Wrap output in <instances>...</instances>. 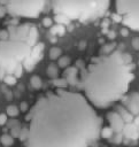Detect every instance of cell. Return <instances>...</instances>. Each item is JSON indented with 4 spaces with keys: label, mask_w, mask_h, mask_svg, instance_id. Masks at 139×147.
Returning a JSON list of instances; mask_svg holds the SVG:
<instances>
[{
    "label": "cell",
    "mask_w": 139,
    "mask_h": 147,
    "mask_svg": "<svg viewBox=\"0 0 139 147\" xmlns=\"http://www.w3.org/2000/svg\"><path fill=\"white\" fill-rule=\"evenodd\" d=\"M7 121H8V116H7V114L1 113V114H0V126H3V125L7 123Z\"/></svg>",
    "instance_id": "d4e9b609"
},
{
    "label": "cell",
    "mask_w": 139,
    "mask_h": 147,
    "mask_svg": "<svg viewBox=\"0 0 139 147\" xmlns=\"http://www.w3.org/2000/svg\"><path fill=\"white\" fill-rule=\"evenodd\" d=\"M115 47H116V44L115 42H110V44H107L105 46H102L101 48V55H107V54H110L115 51Z\"/></svg>",
    "instance_id": "ac0fdd59"
},
{
    "label": "cell",
    "mask_w": 139,
    "mask_h": 147,
    "mask_svg": "<svg viewBox=\"0 0 139 147\" xmlns=\"http://www.w3.org/2000/svg\"><path fill=\"white\" fill-rule=\"evenodd\" d=\"M0 144H2L3 146H7V147L8 146H11L14 144V137L10 136V134H7V133L2 134L0 137Z\"/></svg>",
    "instance_id": "9a60e30c"
},
{
    "label": "cell",
    "mask_w": 139,
    "mask_h": 147,
    "mask_svg": "<svg viewBox=\"0 0 139 147\" xmlns=\"http://www.w3.org/2000/svg\"><path fill=\"white\" fill-rule=\"evenodd\" d=\"M30 85H31V87L33 90H40L41 86H43V80H41V78L39 76L33 75L30 78Z\"/></svg>",
    "instance_id": "30bf717a"
},
{
    "label": "cell",
    "mask_w": 139,
    "mask_h": 147,
    "mask_svg": "<svg viewBox=\"0 0 139 147\" xmlns=\"http://www.w3.org/2000/svg\"><path fill=\"white\" fill-rule=\"evenodd\" d=\"M121 36H122V37H128V36H129V29H128L126 26L121 29Z\"/></svg>",
    "instance_id": "83f0119b"
},
{
    "label": "cell",
    "mask_w": 139,
    "mask_h": 147,
    "mask_svg": "<svg viewBox=\"0 0 139 147\" xmlns=\"http://www.w3.org/2000/svg\"><path fill=\"white\" fill-rule=\"evenodd\" d=\"M128 110L132 115H139V93L133 92L126 100Z\"/></svg>",
    "instance_id": "9c48e42d"
},
{
    "label": "cell",
    "mask_w": 139,
    "mask_h": 147,
    "mask_svg": "<svg viewBox=\"0 0 139 147\" xmlns=\"http://www.w3.org/2000/svg\"><path fill=\"white\" fill-rule=\"evenodd\" d=\"M51 33L53 36H63L65 33V28L62 24H55L51 28Z\"/></svg>",
    "instance_id": "7c38bea8"
},
{
    "label": "cell",
    "mask_w": 139,
    "mask_h": 147,
    "mask_svg": "<svg viewBox=\"0 0 139 147\" xmlns=\"http://www.w3.org/2000/svg\"><path fill=\"white\" fill-rule=\"evenodd\" d=\"M6 9H5V7L2 6V5H0V17H3L5 15H6Z\"/></svg>",
    "instance_id": "f1b7e54d"
},
{
    "label": "cell",
    "mask_w": 139,
    "mask_h": 147,
    "mask_svg": "<svg viewBox=\"0 0 139 147\" xmlns=\"http://www.w3.org/2000/svg\"><path fill=\"white\" fill-rule=\"evenodd\" d=\"M46 74H47V76H48L49 78L55 79V78H57V76H59V68H57L55 64H49V65L47 67Z\"/></svg>",
    "instance_id": "4fadbf2b"
},
{
    "label": "cell",
    "mask_w": 139,
    "mask_h": 147,
    "mask_svg": "<svg viewBox=\"0 0 139 147\" xmlns=\"http://www.w3.org/2000/svg\"><path fill=\"white\" fill-rule=\"evenodd\" d=\"M70 62H71V60L69 56H61L57 60V67L62 68V69H67L70 65Z\"/></svg>",
    "instance_id": "2e32d148"
},
{
    "label": "cell",
    "mask_w": 139,
    "mask_h": 147,
    "mask_svg": "<svg viewBox=\"0 0 139 147\" xmlns=\"http://www.w3.org/2000/svg\"><path fill=\"white\" fill-rule=\"evenodd\" d=\"M37 44L38 29L31 23L0 30V79L7 75L21 77Z\"/></svg>",
    "instance_id": "3957f363"
},
{
    "label": "cell",
    "mask_w": 139,
    "mask_h": 147,
    "mask_svg": "<svg viewBox=\"0 0 139 147\" xmlns=\"http://www.w3.org/2000/svg\"><path fill=\"white\" fill-rule=\"evenodd\" d=\"M116 37V33L114 32V31H110V32H108V38L109 39H114Z\"/></svg>",
    "instance_id": "f546056e"
},
{
    "label": "cell",
    "mask_w": 139,
    "mask_h": 147,
    "mask_svg": "<svg viewBox=\"0 0 139 147\" xmlns=\"http://www.w3.org/2000/svg\"><path fill=\"white\" fill-rule=\"evenodd\" d=\"M63 78L67 80L68 85H78V68L68 67L63 72Z\"/></svg>",
    "instance_id": "ba28073f"
},
{
    "label": "cell",
    "mask_w": 139,
    "mask_h": 147,
    "mask_svg": "<svg viewBox=\"0 0 139 147\" xmlns=\"http://www.w3.org/2000/svg\"><path fill=\"white\" fill-rule=\"evenodd\" d=\"M78 47H79V49H84V48H85V41H82Z\"/></svg>",
    "instance_id": "4dcf8cb0"
},
{
    "label": "cell",
    "mask_w": 139,
    "mask_h": 147,
    "mask_svg": "<svg viewBox=\"0 0 139 147\" xmlns=\"http://www.w3.org/2000/svg\"><path fill=\"white\" fill-rule=\"evenodd\" d=\"M118 114L121 115V117L123 118V121H124V122H128V123H130V122H132V119H133V117H132V114H131L130 111L125 110L123 107H118Z\"/></svg>",
    "instance_id": "5bb4252c"
},
{
    "label": "cell",
    "mask_w": 139,
    "mask_h": 147,
    "mask_svg": "<svg viewBox=\"0 0 139 147\" xmlns=\"http://www.w3.org/2000/svg\"><path fill=\"white\" fill-rule=\"evenodd\" d=\"M133 78L131 63L124 60L123 53L114 51L93 57L82 70L78 86L94 108L105 109L124 96Z\"/></svg>",
    "instance_id": "7a4b0ae2"
},
{
    "label": "cell",
    "mask_w": 139,
    "mask_h": 147,
    "mask_svg": "<svg viewBox=\"0 0 139 147\" xmlns=\"http://www.w3.org/2000/svg\"><path fill=\"white\" fill-rule=\"evenodd\" d=\"M2 80H3V82L7 84V85L13 86V85H15V84H16L17 78H16L14 75H7V76H5V77L2 78Z\"/></svg>",
    "instance_id": "44dd1931"
},
{
    "label": "cell",
    "mask_w": 139,
    "mask_h": 147,
    "mask_svg": "<svg viewBox=\"0 0 139 147\" xmlns=\"http://www.w3.org/2000/svg\"><path fill=\"white\" fill-rule=\"evenodd\" d=\"M30 109H29V105H28V102H25V101H23V102H21V105H20V111H22V113H26V111H29Z\"/></svg>",
    "instance_id": "cb8c5ba5"
},
{
    "label": "cell",
    "mask_w": 139,
    "mask_h": 147,
    "mask_svg": "<svg viewBox=\"0 0 139 147\" xmlns=\"http://www.w3.org/2000/svg\"><path fill=\"white\" fill-rule=\"evenodd\" d=\"M21 130L22 129H20V126H15V127H11V136L13 137H20V133H21Z\"/></svg>",
    "instance_id": "4316f807"
},
{
    "label": "cell",
    "mask_w": 139,
    "mask_h": 147,
    "mask_svg": "<svg viewBox=\"0 0 139 147\" xmlns=\"http://www.w3.org/2000/svg\"><path fill=\"white\" fill-rule=\"evenodd\" d=\"M107 118H108V122H109V124H110V127L113 129L114 132L119 133V132L123 131V129H124L125 125H124L123 118L121 117V115H119L118 113H116V111H110V113H108Z\"/></svg>",
    "instance_id": "52a82bcc"
},
{
    "label": "cell",
    "mask_w": 139,
    "mask_h": 147,
    "mask_svg": "<svg viewBox=\"0 0 139 147\" xmlns=\"http://www.w3.org/2000/svg\"><path fill=\"white\" fill-rule=\"evenodd\" d=\"M115 8L128 29L139 31V0H115Z\"/></svg>",
    "instance_id": "8992f818"
},
{
    "label": "cell",
    "mask_w": 139,
    "mask_h": 147,
    "mask_svg": "<svg viewBox=\"0 0 139 147\" xmlns=\"http://www.w3.org/2000/svg\"><path fill=\"white\" fill-rule=\"evenodd\" d=\"M26 121V147H91L103 123L83 94L65 88L41 95Z\"/></svg>",
    "instance_id": "6da1fadb"
},
{
    "label": "cell",
    "mask_w": 139,
    "mask_h": 147,
    "mask_svg": "<svg viewBox=\"0 0 139 147\" xmlns=\"http://www.w3.org/2000/svg\"><path fill=\"white\" fill-rule=\"evenodd\" d=\"M113 133H114V131H113V129H111L110 126H105V127L101 129L100 137H102V138H105V139H109V138H111Z\"/></svg>",
    "instance_id": "d6986e66"
},
{
    "label": "cell",
    "mask_w": 139,
    "mask_h": 147,
    "mask_svg": "<svg viewBox=\"0 0 139 147\" xmlns=\"http://www.w3.org/2000/svg\"><path fill=\"white\" fill-rule=\"evenodd\" d=\"M134 124L136 125H139V115H137V117L134 118Z\"/></svg>",
    "instance_id": "1f68e13d"
},
{
    "label": "cell",
    "mask_w": 139,
    "mask_h": 147,
    "mask_svg": "<svg viewBox=\"0 0 139 147\" xmlns=\"http://www.w3.org/2000/svg\"><path fill=\"white\" fill-rule=\"evenodd\" d=\"M62 56V49L59 48V47H52L48 52V57L51 60H59L60 57Z\"/></svg>",
    "instance_id": "8fae6325"
},
{
    "label": "cell",
    "mask_w": 139,
    "mask_h": 147,
    "mask_svg": "<svg viewBox=\"0 0 139 147\" xmlns=\"http://www.w3.org/2000/svg\"><path fill=\"white\" fill-rule=\"evenodd\" d=\"M131 45L136 51H139V37H134L131 40Z\"/></svg>",
    "instance_id": "484cf974"
},
{
    "label": "cell",
    "mask_w": 139,
    "mask_h": 147,
    "mask_svg": "<svg viewBox=\"0 0 139 147\" xmlns=\"http://www.w3.org/2000/svg\"><path fill=\"white\" fill-rule=\"evenodd\" d=\"M53 84L57 88H65L68 86V83L64 78H55V79H53Z\"/></svg>",
    "instance_id": "ffe728a7"
},
{
    "label": "cell",
    "mask_w": 139,
    "mask_h": 147,
    "mask_svg": "<svg viewBox=\"0 0 139 147\" xmlns=\"http://www.w3.org/2000/svg\"><path fill=\"white\" fill-rule=\"evenodd\" d=\"M41 23H43V25L45 26V28H52L53 26V20H52V17H44L43 18V21H41Z\"/></svg>",
    "instance_id": "603a6c76"
},
{
    "label": "cell",
    "mask_w": 139,
    "mask_h": 147,
    "mask_svg": "<svg viewBox=\"0 0 139 147\" xmlns=\"http://www.w3.org/2000/svg\"><path fill=\"white\" fill-rule=\"evenodd\" d=\"M47 0H0L6 11L16 17L37 18L46 6Z\"/></svg>",
    "instance_id": "5b68a950"
},
{
    "label": "cell",
    "mask_w": 139,
    "mask_h": 147,
    "mask_svg": "<svg viewBox=\"0 0 139 147\" xmlns=\"http://www.w3.org/2000/svg\"><path fill=\"white\" fill-rule=\"evenodd\" d=\"M55 15L69 21H91L102 16L109 8L110 0H49Z\"/></svg>",
    "instance_id": "277c9868"
},
{
    "label": "cell",
    "mask_w": 139,
    "mask_h": 147,
    "mask_svg": "<svg viewBox=\"0 0 139 147\" xmlns=\"http://www.w3.org/2000/svg\"><path fill=\"white\" fill-rule=\"evenodd\" d=\"M6 114H7V116L16 117V116H18V114H20V108L16 107V106H14V105H10V106L7 107Z\"/></svg>",
    "instance_id": "e0dca14e"
},
{
    "label": "cell",
    "mask_w": 139,
    "mask_h": 147,
    "mask_svg": "<svg viewBox=\"0 0 139 147\" xmlns=\"http://www.w3.org/2000/svg\"><path fill=\"white\" fill-rule=\"evenodd\" d=\"M55 21L57 22V24H62V25L68 24V23L70 22L67 17H64V16H62V15H55Z\"/></svg>",
    "instance_id": "7402d4cb"
}]
</instances>
